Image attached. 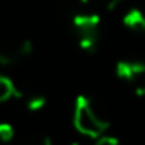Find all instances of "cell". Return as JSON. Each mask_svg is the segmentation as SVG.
I'll return each mask as SVG.
<instances>
[{
	"label": "cell",
	"mask_w": 145,
	"mask_h": 145,
	"mask_svg": "<svg viewBox=\"0 0 145 145\" xmlns=\"http://www.w3.org/2000/svg\"><path fill=\"white\" fill-rule=\"evenodd\" d=\"M19 145H53V143L48 135H31V137L24 138Z\"/></svg>",
	"instance_id": "cell-10"
},
{
	"label": "cell",
	"mask_w": 145,
	"mask_h": 145,
	"mask_svg": "<svg viewBox=\"0 0 145 145\" xmlns=\"http://www.w3.org/2000/svg\"><path fill=\"white\" fill-rule=\"evenodd\" d=\"M34 51V44L31 39H19L14 43L5 44L4 48H0V65L2 67H12L31 56Z\"/></svg>",
	"instance_id": "cell-4"
},
{
	"label": "cell",
	"mask_w": 145,
	"mask_h": 145,
	"mask_svg": "<svg viewBox=\"0 0 145 145\" xmlns=\"http://www.w3.org/2000/svg\"><path fill=\"white\" fill-rule=\"evenodd\" d=\"M46 106H48V99H46L43 94H34V96H29V97L26 99V108H27V111H31V113L43 111Z\"/></svg>",
	"instance_id": "cell-8"
},
{
	"label": "cell",
	"mask_w": 145,
	"mask_h": 145,
	"mask_svg": "<svg viewBox=\"0 0 145 145\" xmlns=\"http://www.w3.org/2000/svg\"><path fill=\"white\" fill-rule=\"evenodd\" d=\"M123 26L135 31V33H142L145 34V7H133L130 9L123 19H121Z\"/></svg>",
	"instance_id": "cell-5"
},
{
	"label": "cell",
	"mask_w": 145,
	"mask_h": 145,
	"mask_svg": "<svg viewBox=\"0 0 145 145\" xmlns=\"http://www.w3.org/2000/svg\"><path fill=\"white\" fill-rule=\"evenodd\" d=\"M14 97H22V92L17 89V86L10 77L0 74V104H4Z\"/></svg>",
	"instance_id": "cell-6"
},
{
	"label": "cell",
	"mask_w": 145,
	"mask_h": 145,
	"mask_svg": "<svg viewBox=\"0 0 145 145\" xmlns=\"http://www.w3.org/2000/svg\"><path fill=\"white\" fill-rule=\"evenodd\" d=\"M116 77L133 86L138 97H145V60H120L116 63Z\"/></svg>",
	"instance_id": "cell-3"
},
{
	"label": "cell",
	"mask_w": 145,
	"mask_h": 145,
	"mask_svg": "<svg viewBox=\"0 0 145 145\" xmlns=\"http://www.w3.org/2000/svg\"><path fill=\"white\" fill-rule=\"evenodd\" d=\"M70 145H80V143H77V142H72V143H70Z\"/></svg>",
	"instance_id": "cell-12"
},
{
	"label": "cell",
	"mask_w": 145,
	"mask_h": 145,
	"mask_svg": "<svg viewBox=\"0 0 145 145\" xmlns=\"http://www.w3.org/2000/svg\"><path fill=\"white\" fill-rule=\"evenodd\" d=\"M80 2L89 7L92 12H103V10H113L118 7V4L121 0H80Z\"/></svg>",
	"instance_id": "cell-7"
},
{
	"label": "cell",
	"mask_w": 145,
	"mask_h": 145,
	"mask_svg": "<svg viewBox=\"0 0 145 145\" xmlns=\"http://www.w3.org/2000/svg\"><path fill=\"white\" fill-rule=\"evenodd\" d=\"M16 137V130L10 123H0V143H10Z\"/></svg>",
	"instance_id": "cell-9"
},
{
	"label": "cell",
	"mask_w": 145,
	"mask_h": 145,
	"mask_svg": "<svg viewBox=\"0 0 145 145\" xmlns=\"http://www.w3.org/2000/svg\"><path fill=\"white\" fill-rule=\"evenodd\" d=\"M94 145H121V142H120V140H118L116 137H113V135H108V133H104V135H101L99 138H96Z\"/></svg>",
	"instance_id": "cell-11"
},
{
	"label": "cell",
	"mask_w": 145,
	"mask_h": 145,
	"mask_svg": "<svg viewBox=\"0 0 145 145\" xmlns=\"http://www.w3.org/2000/svg\"><path fill=\"white\" fill-rule=\"evenodd\" d=\"M72 29L75 33L77 43L82 51L94 53L99 46V31H101V16L97 12L87 10L72 17Z\"/></svg>",
	"instance_id": "cell-2"
},
{
	"label": "cell",
	"mask_w": 145,
	"mask_h": 145,
	"mask_svg": "<svg viewBox=\"0 0 145 145\" xmlns=\"http://www.w3.org/2000/svg\"><path fill=\"white\" fill-rule=\"evenodd\" d=\"M72 123L74 128L89 138H99L108 131V120L106 116L99 111L96 103L89 96H77L75 104H74V114H72Z\"/></svg>",
	"instance_id": "cell-1"
}]
</instances>
